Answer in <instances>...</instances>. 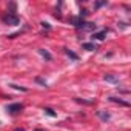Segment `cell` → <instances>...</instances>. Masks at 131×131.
I'll return each mask as SVG.
<instances>
[{"instance_id": "6da1fadb", "label": "cell", "mask_w": 131, "mask_h": 131, "mask_svg": "<svg viewBox=\"0 0 131 131\" xmlns=\"http://www.w3.org/2000/svg\"><path fill=\"white\" fill-rule=\"evenodd\" d=\"M2 22L5 25H9V26H16L20 23V17L17 14H11V13H5L2 16Z\"/></svg>"}, {"instance_id": "7a4b0ae2", "label": "cell", "mask_w": 131, "mask_h": 131, "mask_svg": "<svg viewBox=\"0 0 131 131\" xmlns=\"http://www.w3.org/2000/svg\"><path fill=\"white\" fill-rule=\"evenodd\" d=\"M23 103H9V105H6V113L8 114H11V116H16V114H20L22 111H23Z\"/></svg>"}, {"instance_id": "3957f363", "label": "cell", "mask_w": 131, "mask_h": 131, "mask_svg": "<svg viewBox=\"0 0 131 131\" xmlns=\"http://www.w3.org/2000/svg\"><path fill=\"white\" fill-rule=\"evenodd\" d=\"M70 23L76 26V29H80L83 25H85V19L79 17V16H74V17H70Z\"/></svg>"}, {"instance_id": "277c9868", "label": "cell", "mask_w": 131, "mask_h": 131, "mask_svg": "<svg viewBox=\"0 0 131 131\" xmlns=\"http://www.w3.org/2000/svg\"><path fill=\"white\" fill-rule=\"evenodd\" d=\"M96 116L102 120V122H110L111 120V114L108 113V111H105V110H99V111H96Z\"/></svg>"}, {"instance_id": "5b68a950", "label": "cell", "mask_w": 131, "mask_h": 131, "mask_svg": "<svg viewBox=\"0 0 131 131\" xmlns=\"http://www.w3.org/2000/svg\"><path fill=\"white\" fill-rule=\"evenodd\" d=\"M106 32H108V29H102V31H99V32H93V34H91V39H93V40H103V39L106 37Z\"/></svg>"}, {"instance_id": "8992f818", "label": "cell", "mask_w": 131, "mask_h": 131, "mask_svg": "<svg viewBox=\"0 0 131 131\" xmlns=\"http://www.w3.org/2000/svg\"><path fill=\"white\" fill-rule=\"evenodd\" d=\"M108 100H110V102H113V103L122 105V106H129V102H126V100H122L120 97H114V96H111V97H108Z\"/></svg>"}, {"instance_id": "52a82bcc", "label": "cell", "mask_w": 131, "mask_h": 131, "mask_svg": "<svg viewBox=\"0 0 131 131\" xmlns=\"http://www.w3.org/2000/svg\"><path fill=\"white\" fill-rule=\"evenodd\" d=\"M39 54H40L45 60H48V62H51V60H52V54H51L48 49H45V48H40V49H39Z\"/></svg>"}, {"instance_id": "ba28073f", "label": "cell", "mask_w": 131, "mask_h": 131, "mask_svg": "<svg viewBox=\"0 0 131 131\" xmlns=\"http://www.w3.org/2000/svg\"><path fill=\"white\" fill-rule=\"evenodd\" d=\"M82 31H96V23H91V22H85V25L80 28ZM79 29V31H80Z\"/></svg>"}, {"instance_id": "9c48e42d", "label": "cell", "mask_w": 131, "mask_h": 131, "mask_svg": "<svg viewBox=\"0 0 131 131\" xmlns=\"http://www.w3.org/2000/svg\"><path fill=\"white\" fill-rule=\"evenodd\" d=\"M63 51H65V54H67L71 60H79V56H77L74 51H71L70 48H63Z\"/></svg>"}, {"instance_id": "30bf717a", "label": "cell", "mask_w": 131, "mask_h": 131, "mask_svg": "<svg viewBox=\"0 0 131 131\" xmlns=\"http://www.w3.org/2000/svg\"><path fill=\"white\" fill-rule=\"evenodd\" d=\"M103 79H105L106 82H110V83H119V79H117V76H114V74H105Z\"/></svg>"}, {"instance_id": "8fae6325", "label": "cell", "mask_w": 131, "mask_h": 131, "mask_svg": "<svg viewBox=\"0 0 131 131\" xmlns=\"http://www.w3.org/2000/svg\"><path fill=\"white\" fill-rule=\"evenodd\" d=\"M82 48L86 49V51H94L96 49V45L93 42H88V43H82Z\"/></svg>"}, {"instance_id": "7c38bea8", "label": "cell", "mask_w": 131, "mask_h": 131, "mask_svg": "<svg viewBox=\"0 0 131 131\" xmlns=\"http://www.w3.org/2000/svg\"><path fill=\"white\" fill-rule=\"evenodd\" d=\"M43 113H45L46 116H49V117H57V113H56L52 108H43Z\"/></svg>"}, {"instance_id": "4fadbf2b", "label": "cell", "mask_w": 131, "mask_h": 131, "mask_svg": "<svg viewBox=\"0 0 131 131\" xmlns=\"http://www.w3.org/2000/svg\"><path fill=\"white\" fill-rule=\"evenodd\" d=\"M108 5V2L106 0H102V2H96L94 3V9H99V8H102V6H106Z\"/></svg>"}, {"instance_id": "5bb4252c", "label": "cell", "mask_w": 131, "mask_h": 131, "mask_svg": "<svg viewBox=\"0 0 131 131\" xmlns=\"http://www.w3.org/2000/svg\"><path fill=\"white\" fill-rule=\"evenodd\" d=\"M34 80H36V83H39V85H42V86H45V88L48 86V83H46V80H45V79H42V77H36Z\"/></svg>"}, {"instance_id": "9a60e30c", "label": "cell", "mask_w": 131, "mask_h": 131, "mask_svg": "<svg viewBox=\"0 0 131 131\" xmlns=\"http://www.w3.org/2000/svg\"><path fill=\"white\" fill-rule=\"evenodd\" d=\"M8 13H11V14H16V3H14V2H11V3L8 5Z\"/></svg>"}, {"instance_id": "2e32d148", "label": "cell", "mask_w": 131, "mask_h": 131, "mask_svg": "<svg viewBox=\"0 0 131 131\" xmlns=\"http://www.w3.org/2000/svg\"><path fill=\"white\" fill-rule=\"evenodd\" d=\"M9 86H11V88H14V90H20V91H23V93H26V91H28V88H25V86H19V85H16V83H11Z\"/></svg>"}, {"instance_id": "e0dca14e", "label": "cell", "mask_w": 131, "mask_h": 131, "mask_svg": "<svg viewBox=\"0 0 131 131\" xmlns=\"http://www.w3.org/2000/svg\"><path fill=\"white\" fill-rule=\"evenodd\" d=\"M76 102L85 103V105H93V103H94V100H83V99H77V97H76Z\"/></svg>"}, {"instance_id": "ac0fdd59", "label": "cell", "mask_w": 131, "mask_h": 131, "mask_svg": "<svg viewBox=\"0 0 131 131\" xmlns=\"http://www.w3.org/2000/svg\"><path fill=\"white\" fill-rule=\"evenodd\" d=\"M88 14H90V13H88V11H86L85 8H80V14H79V17H82V19H85V17L88 16Z\"/></svg>"}, {"instance_id": "d6986e66", "label": "cell", "mask_w": 131, "mask_h": 131, "mask_svg": "<svg viewBox=\"0 0 131 131\" xmlns=\"http://www.w3.org/2000/svg\"><path fill=\"white\" fill-rule=\"evenodd\" d=\"M40 25H42V28H45V29H51V25H49V23H46V22H42Z\"/></svg>"}, {"instance_id": "ffe728a7", "label": "cell", "mask_w": 131, "mask_h": 131, "mask_svg": "<svg viewBox=\"0 0 131 131\" xmlns=\"http://www.w3.org/2000/svg\"><path fill=\"white\" fill-rule=\"evenodd\" d=\"M14 131H25L23 128H14Z\"/></svg>"}, {"instance_id": "44dd1931", "label": "cell", "mask_w": 131, "mask_h": 131, "mask_svg": "<svg viewBox=\"0 0 131 131\" xmlns=\"http://www.w3.org/2000/svg\"><path fill=\"white\" fill-rule=\"evenodd\" d=\"M34 131H45V129H42V128H37V129H34Z\"/></svg>"}]
</instances>
